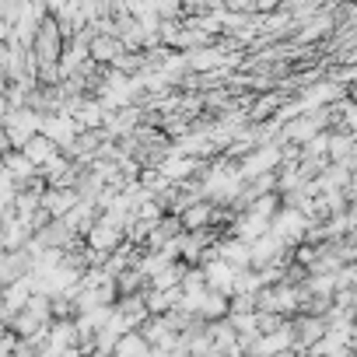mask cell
Segmentation results:
<instances>
[{
	"instance_id": "obj_2",
	"label": "cell",
	"mask_w": 357,
	"mask_h": 357,
	"mask_svg": "<svg viewBox=\"0 0 357 357\" xmlns=\"http://www.w3.org/2000/svg\"><path fill=\"white\" fill-rule=\"evenodd\" d=\"M4 172H11L18 183H22V190L25 186H32L36 178H39V168L29 161V154L25 151H4Z\"/></svg>"
},
{
	"instance_id": "obj_3",
	"label": "cell",
	"mask_w": 357,
	"mask_h": 357,
	"mask_svg": "<svg viewBox=\"0 0 357 357\" xmlns=\"http://www.w3.org/2000/svg\"><path fill=\"white\" fill-rule=\"evenodd\" d=\"M22 151L29 154V161H32L36 168L50 165V161H53V158L60 154V147H56V144H53V140H50L46 133H36V137H32V140H29V144H25Z\"/></svg>"
},
{
	"instance_id": "obj_1",
	"label": "cell",
	"mask_w": 357,
	"mask_h": 357,
	"mask_svg": "<svg viewBox=\"0 0 357 357\" xmlns=\"http://www.w3.org/2000/svg\"><path fill=\"white\" fill-rule=\"evenodd\" d=\"M77 204H81L77 186H46L43 193V207L50 211V218H67Z\"/></svg>"
}]
</instances>
